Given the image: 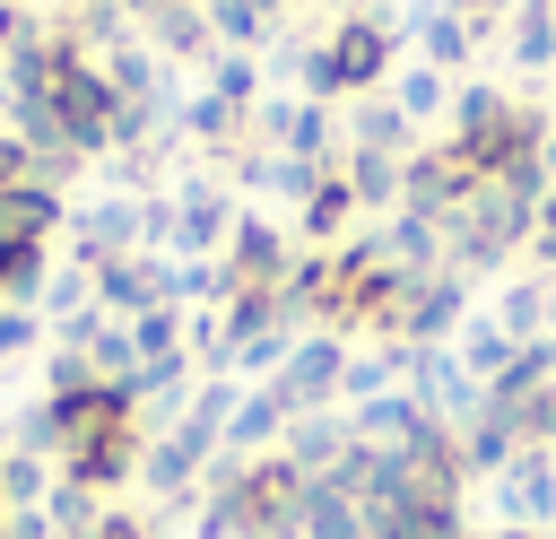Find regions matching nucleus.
<instances>
[{"label":"nucleus","instance_id":"nucleus-8","mask_svg":"<svg viewBox=\"0 0 556 539\" xmlns=\"http://www.w3.org/2000/svg\"><path fill=\"white\" fill-rule=\"evenodd\" d=\"M408 26H417V61H434L443 78H452V70H469V52L486 43V26H478V17H460V9H443V0H434V9H417Z\"/></svg>","mask_w":556,"mask_h":539},{"label":"nucleus","instance_id":"nucleus-12","mask_svg":"<svg viewBox=\"0 0 556 539\" xmlns=\"http://www.w3.org/2000/svg\"><path fill=\"white\" fill-rule=\"evenodd\" d=\"M35 313H43L52 330H70L78 313H96V278H87L78 261H70V270H52V278H43V296H35Z\"/></svg>","mask_w":556,"mask_h":539},{"label":"nucleus","instance_id":"nucleus-10","mask_svg":"<svg viewBox=\"0 0 556 539\" xmlns=\"http://www.w3.org/2000/svg\"><path fill=\"white\" fill-rule=\"evenodd\" d=\"M208 35H217V52H252L278 35V9L269 0H208Z\"/></svg>","mask_w":556,"mask_h":539},{"label":"nucleus","instance_id":"nucleus-7","mask_svg":"<svg viewBox=\"0 0 556 539\" xmlns=\"http://www.w3.org/2000/svg\"><path fill=\"white\" fill-rule=\"evenodd\" d=\"M139 43L156 61H217V35H208V0H165L139 17Z\"/></svg>","mask_w":556,"mask_h":539},{"label":"nucleus","instance_id":"nucleus-3","mask_svg":"<svg viewBox=\"0 0 556 539\" xmlns=\"http://www.w3.org/2000/svg\"><path fill=\"white\" fill-rule=\"evenodd\" d=\"M269 391H278L287 417H321V409H339V391H348V339H339V330H304V339L287 348V365L269 374Z\"/></svg>","mask_w":556,"mask_h":539},{"label":"nucleus","instance_id":"nucleus-9","mask_svg":"<svg viewBox=\"0 0 556 539\" xmlns=\"http://www.w3.org/2000/svg\"><path fill=\"white\" fill-rule=\"evenodd\" d=\"M348 226H356V191H348V174H321V183L295 200V235H304L313 252H339Z\"/></svg>","mask_w":556,"mask_h":539},{"label":"nucleus","instance_id":"nucleus-18","mask_svg":"<svg viewBox=\"0 0 556 539\" xmlns=\"http://www.w3.org/2000/svg\"><path fill=\"white\" fill-rule=\"evenodd\" d=\"M0 148H9V104H0Z\"/></svg>","mask_w":556,"mask_h":539},{"label":"nucleus","instance_id":"nucleus-4","mask_svg":"<svg viewBox=\"0 0 556 539\" xmlns=\"http://www.w3.org/2000/svg\"><path fill=\"white\" fill-rule=\"evenodd\" d=\"M52 113H61V130H70V148L78 156H104L113 148V113H122V96L104 87V70L78 52L61 78H52Z\"/></svg>","mask_w":556,"mask_h":539},{"label":"nucleus","instance_id":"nucleus-2","mask_svg":"<svg viewBox=\"0 0 556 539\" xmlns=\"http://www.w3.org/2000/svg\"><path fill=\"white\" fill-rule=\"evenodd\" d=\"M174 235H165V261H217L226 243H235V226H243V209H235V191L217 183V174H174Z\"/></svg>","mask_w":556,"mask_h":539},{"label":"nucleus","instance_id":"nucleus-17","mask_svg":"<svg viewBox=\"0 0 556 539\" xmlns=\"http://www.w3.org/2000/svg\"><path fill=\"white\" fill-rule=\"evenodd\" d=\"M17 9H35V17H52V9H61V0H17Z\"/></svg>","mask_w":556,"mask_h":539},{"label":"nucleus","instance_id":"nucleus-5","mask_svg":"<svg viewBox=\"0 0 556 539\" xmlns=\"http://www.w3.org/2000/svg\"><path fill=\"white\" fill-rule=\"evenodd\" d=\"M70 261L96 270V261H122V252H148V226H139V191H113V200H87L70 209Z\"/></svg>","mask_w":556,"mask_h":539},{"label":"nucleus","instance_id":"nucleus-11","mask_svg":"<svg viewBox=\"0 0 556 539\" xmlns=\"http://www.w3.org/2000/svg\"><path fill=\"white\" fill-rule=\"evenodd\" d=\"M391 104H400L408 122H434V113H452V78H443L434 61H400V70H391Z\"/></svg>","mask_w":556,"mask_h":539},{"label":"nucleus","instance_id":"nucleus-6","mask_svg":"<svg viewBox=\"0 0 556 539\" xmlns=\"http://www.w3.org/2000/svg\"><path fill=\"white\" fill-rule=\"evenodd\" d=\"M217 261H226V287L243 296V287H287L304 252L287 243V226H269V217H252V209H243V226H235V243H226Z\"/></svg>","mask_w":556,"mask_h":539},{"label":"nucleus","instance_id":"nucleus-1","mask_svg":"<svg viewBox=\"0 0 556 539\" xmlns=\"http://www.w3.org/2000/svg\"><path fill=\"white\" fill-rule=\"evenodd\" d=\"M391 70H400V17H382V9H356V17H339L313 52H295V78H304L313 104L374 96Z\"/></svg>","mask_w":556,"mask_h":539},{"label":"nucleus","instance_id":"nucleus-19","mask_svg":"<svg viewBox=\"0 0 556 539\" xmlns=\"http://www.w3.org/2000/svg\"><path fill=\"white\" fill-rule=\"evenodd\" d=\"M0 522H9V504H0Z\"/></svg>","mask_w":556,"mask_h":539},{"label":"nucleus","instance_id":"nucleus-20","mask_svg":"<svg viewBox=\"0 0 556 539\" xmlns=\"http://www.w3.org/2000/svg\"><path fill=\"white\" fill-rule=\"evenodd\" d=\"M0 417H9V409H0Z\"/></svg>","mask_w":556,"mask_h":539},{"label":"nucleus","instance_id":"nucleus-15","mask_svg":"<svg viewBox=\"0 0 556 539\" xmlns=\"http://www.w3.org/2000/svg\"><path fill=\"white\" fill-rule=\"evenodd\" d=\"M87 383H96V365H87V348H70V339H61V348L43 356V400H61V391H87Z\"/></svg>","mask_w":556,"mask_h":539},{"label":"nucleus","instance_id":"nucleus-14","mask_svg":"<svg viewBox=\"0 0 556 539\" xmlns=\"http://www.w3.org/2000/svg\"><path fill=\"white\" fill-rule=\"evenodd\" d=\"M35 348H43V313L35 304H0V365H17Z\"/></svg>","mask_w":556,"mask_h":539},{"label":"nucleus","instance_id":"nucleus-16","mask_svg":"<svg viewBox=\"0 0 556 539\" xmlns=\"http://www.w3.org/2000/svg\"><path fill=\"white\" fill-rule=\"evenodd\" d=\"M87 539H156V530H148V522H139V513H104V522H96V530H87Z\"/></svg>","mask_w":556,"mask_h":539},{"label":"nucleus","instance_id":"nucleus-13","mask_svg":"<svg viewBox=\"0 0 556 539\" xmlns=\"http://www.w3.org/2000/svg\"><path fill=\"white\" fill-rule=\"evenodd\" d=\"M208 96H226V104L252 113V104H261V61H252V52H217V61H208Z\"/></svg>","mask_w":556,"mask_h":539}]
</instances>
